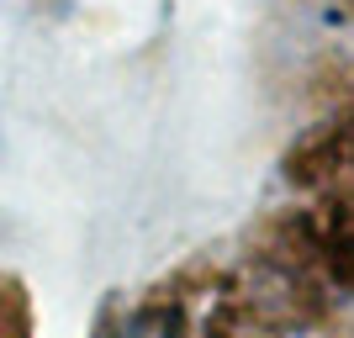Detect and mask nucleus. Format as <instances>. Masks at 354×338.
Here are the masks:
<instances>
[]
</instances>
